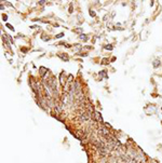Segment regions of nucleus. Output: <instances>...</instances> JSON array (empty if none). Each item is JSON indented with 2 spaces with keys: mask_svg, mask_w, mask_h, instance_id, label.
Segmentation results:
<instances>
[{
  "mask_svg": "<svg viewBox=\"0 0 162 163\" xmlns=\"http://www.w3.org/2000/svg\"><path fill=\"white\" fill-rule=\"evenodd\" d=\"M71 79H73V75H69V76H68V81H69V82L71 81Z\"/></svg>",
  "mask_w": 162,
  "mask_h": 163,
  "instance_id": "8",
  "label": "nucleus"
},
{
  "mask_svg": "<svg viewBox=\"0 0 162 163\" xmlns=\"http://www.w3.org/2000/svg\"><path fill=\"white\" fill-rule=\"evenodd\" d=\"M159 66H160V61H159V59H156V61L153 62V67H155V68H158Z\"/></svg>",
  "mask_w": 162,
  "mask_h": 163,
  "instance_id": "1",
  "label": "nucleus"
},
{
  "mask_svg": "<svg viewBox=\"0 0 162 163\" xmlns=\"http://www.w3.org/2000/svg\"><path fill=\"white\" fill-rule=\"evenodd\" d=\"M40 70H41V71H40V74H41V76H42V77H44V75H45V68H43V67H41V68H40Z\"/></svg>",
  "mask_w": 162,
  "mask_h": 163,
  "instance_id": "4",
  "label": "nucleus"
},
{
  "mask_svg": "<svg viewBox=\"0 0 162 163\" xmlns=\"http://www.w3.org/2000/svg\"><path fill=\"white\" fill-rule=\"evenodd\" d=\"M7 27H8L9 29H11V30H14V27H13L12 25H10V24H7Z\"/></svg>",
  "mask_w": 162,
  "mask_h": 163,
  "instance_id": "5",
  "label": "nucleus"
},
{
  "mask_svg": "<svg viewBox=\"0 0 162 163\" xmlns=\"http://www.w3.org/2000/svg\"><path fill=\"white\" fill-rule=\"evenodd\" d=\"M44 2H45L44 0H40V1H39V3H40V5H44Z\"/></svg>",
  "mask_w": 162,
  "mask_h": 163,
  "instance_id": "12",
  "label": "nucleus"
},
{
  "mask_svg": "<svg viewBox=\"0 0 162 163\" xmlns=\"http://www.w3.org/2000/svg\"><path fill=\"white\" fill-rule=\"evenodd\" d=\"M106 62H107V59H103V64H107Z\"/></svg>",
  "mask_w": 162,
  "mask_h": 163,
  "instance_id": "13",
  "label": "nucleus"
},
{
  "mask_svg": "<svg viewBox=\"0 0 162 163\" xmlns=\"http://www.w3.org/2000/svg\"><path fill=\"white\" fill-rule=\"evenodd\" d=\"M99 76H102V77H104V78H108V76H107V74H106V71H105V70L101 71V73H99Z\"/></svg>",
  "mask_w": 162,
  "mask_h": 163,
  "instance_id": "2",
  "label": "nucleus"
},
{
  "mask_svg": "<svg viewBox=\"0 0 162 163\" xmlns=\"http://www.w3.org/2000/svg\"><path fill=\"white\" fill-rule=\"evenodd\" d=\"M105 49H108V50H113V47H108V45H106V47H105Z\"/></svg>",
  "mask_w": 162,
  "mask_h": 163,
  "instance_id": "10",
  "label": "nucleus"
},
{
  "mask_svg": "<svg viewBox=\"0 0 162 163\" xmlns=\"http://www.w3.org/2000/svg\"><path fill=\"white\" fill-rule=\"evenodd\" d=\"M90 15H92V16H95V12H93V11H90Z\"/></svg>",
  "mask_w": 162,
  "mask_h": 163,
  "instance_id": "9",
  "label": "nucleus"
},
{
  "mask_svg": "<svg viewBox=\"0 0 162 163\" xmlns=\"http://www.w3.org/2000/svg\"><path fill=\"white\" fill-rule=\"evenodd\" d=\"M63 37V34H59V35L56 36V38H62Z\"/></svg>",
  "mask_w": 162,
  "mask_h": 163,
  "instance_id": "11",
  "label": "nucleus"
},
{
  "mask_svg": "<svg viewBox=\"0 0 162 163\" xmlns=\"http://www.w3.org/2000/svg\"><path fill=\"white\" fill-rule=\"evenodd\" d=\"M2 20H3V21H8V15H5V14L2 15Z\"/></svg>",
  "mask_w": 162,
  "mask_h": 163,
  "instance_id": "6",
  "label": "nucleus"
},
{
  "mask_svg": "<svg viewBox=\"0 0 162 163\" xmlns=\"http://www.w3.org/2000/svg\"><path fill=\"white\" fill-rule=\"evenodd\" d=\"M69 12H70V13L73 12V3H70V7H69Z\"/></svg>",
  "mask_w": 162,
  "mask_h": 163,
  "instance_id": "7",
  "label": "nucleus"
},
{
  "mask_svg": "<svg viewBox=\"0 0 162 163\" xmlns=\"http://www.w3.org/2000/svg\"><path fill=\"white\" fill-rule=\"evenodd\" d=\"M79 38H80V39H81V40H83V41H87V40H88V38H87V36L83 35V34H82V35H80V37H79Z\"/></svg>",
  "mask_w": 162,
  "mask_h": 163,
  "instance_id": "3",
  "label": "nucleus"
}]
</instances>
